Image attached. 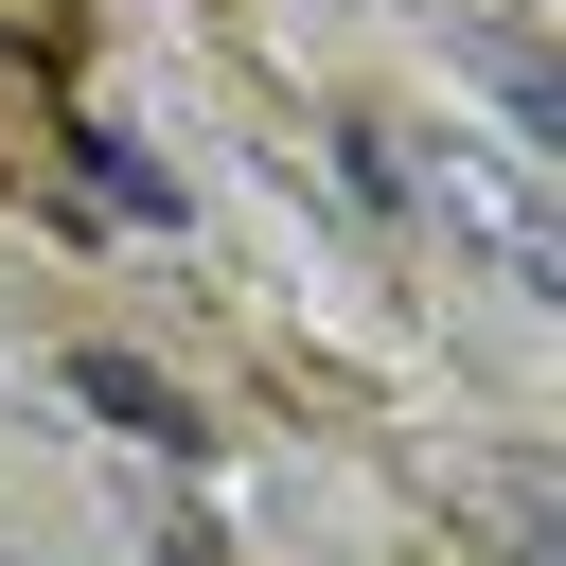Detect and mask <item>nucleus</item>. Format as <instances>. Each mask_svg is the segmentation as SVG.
Instances as JSON below:
<instances>
[{
	"instance_id": "1",
	"label": "nucleus",
	"mask_w": 566,
	"mask_h": 566,
	"mask_svg": "<svg viewBox=\"0 0 566 566\" xmlns=\"http://www.w3.org/2000/svg\"><path fill=\"white\" fill-rule=\"evenodd\" d=\"M407 195H424L442 230H478V248H495V283H531V301L566 283V248H548V212H531V177H495V159H460V142H442V159H407Z\"/></svg>"
},
{
	"instance_id": "2",
	"label": "nucleus",
	"mask_w": 566,
	"mask_h": 566,
	"mask_svg": "<svg viewBox=\"0 0 566 566\" xmlns=\"http://www.w3.org/2000/svg\"><path fill=\"white\" fill-rule=\"evenodd\" d=\"M478 71H495V106H513V142L548 159V142H566V88H548V53H531V35H478Z\"/></svg>"
},
{
	"instance_id": "3",
	"label": "nucleus",
	"mask_w": 566,
	"mask_h": 566,
	"mask_svg": "<svg viewBox=\"0 0 566 566\" xmlns=\"http://www.w3.org/2000/svg\"><path fill=\"white\" fill-rule=\"evenodd\" d=\"M88 407H106V424H142V442H195V424H177V389H142L124 354H88Z\"/></svg>"
}]
</instances>
